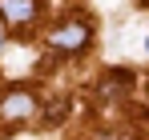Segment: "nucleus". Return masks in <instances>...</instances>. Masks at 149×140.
Instances as JSON below:
<instances>
[{"instance_id":"3","label":"nucleus","mask_w":149,"mask_h":140,"mask_svg":"<svg viewBox=\"0 0 149 140\" xmlns=\"http://www.w3.org/2000/svg\"><path fill=\"white\" fill-rule=\"evenodd\" d=\"M0 16L8 24H28L36 16V0H0Z\"/></svg>"},{"instance_id":"4","label":"nucleus","mask_w":149,"mask_h":140,"mask_svg":"<svg viewBox=\"0 0 149 140\" xmlns=\"http://www.w3.org/2000/svg\"><path fill=\"white\" fill-rule=\"evenodd\" d=\"M145 52H149V36H145Z\"/></svg>"},{"instance_id":"5","label":"nucleus","mask_w":149,"mask_h":140,"mask_svg":"<svg viewBox=\"0 0 149 140\" xmlns=\"http://www.w3.org/2000/svg\"><path fill=\"white\" fill-rule=\"evenodd\" d=\"M0 44H4V36H0Z\"/></svg>"},{"instance_id":"1","label":"nucleus","mask_w":149,"mask_h":140,"mask_svg":"<svg viewBox=\"0 0 149 140\" xmlns=\"http://www.w3.org/2000/svg\"><path fill=\"white\" fill-rule=\"evenodd\" d=\"M49 44L56 48V52H81V48L89 44V24L85 20H65L61 28H52Z\"/></svg>"},{"instance_id":"2","label":"nucleus","mask_w":149,"mask_h":140,"mask_svg":"<svg viewBox=\"0 0 149 140\" xmlns=\"http://www.w3.org/2000/svg\"><path fill=\"white\" fill-rule=\"evenodd\" d=\"M32 112H36V100H32L28 92H20V88L0 100V116L4 120H24V116H32Z\"/></svg>"}]
</instances>
